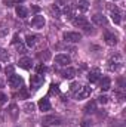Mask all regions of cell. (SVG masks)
Wrapping results in <instances>:
<instances>
[{"label":"cell","mask_w":126,"mask_h":127,"mask_svg":"<svg viewBox=\"0 0 126 127\" xmlns=\"http://www.w3.org/2000/svg\"><path fill=\"white\" fill-rule=\"evenodd\" d=\"M6 99H7V97H6V95L0 93V103H4V102H6Z\"/></svg>","instance_id":"e575fe53"},{"label":"cell","mask_w":126,"mask_h":127,"mask_svg":"<svg viewBox=\"0 0 126 127\" xmlns=\"http://www.w3.org/2000/svg\"><path fill=\"white\" fill-rule=\"evenodd\" d=\"M21 90H19V96L21 97H24V99H27L28 97V92H27V89L25 87H19Z\"/></svg>","instance_id":"83f0119b"},{"label":"cell","mask_w":126,"mask_h":127,"mask_svg":"<svg viewBox=\"0 0 126 127\" xmlns=\"http://www.w3.org/2000/svg\"><path fill=\"white\" fill-rule=\"evenodd\" d=\"M73 24L76 25V27H79V28H83L85 31H91V25H89V22H88V19L85 18V16H74L73 18Z\"/></svg>","instance_id":"3957f363"},{"label":"cell","mask_w":126,"mask_h":127,"mask_svg":"<svg viewBox=\"0 0 126 127\" xmlns=\"http://www.w3.org/2000/svg\"><path fill=\"white\" fill-rule=\"evenodd\" d=\"M64 13L68 16V18H74L76 15H74V7L71 6V4H65V7H64Z\"/></svg>","instance_id":"cb8c5ba5"},{"label":"cell","mask_w":126,"mask_h":127,"mask_svg":"<svg viewBox=\"0 0 126 127\" xmlns=\"http://www.w3.org/2000/svg\"><path fill=\"white\" fill-rule=\"evenodd\" d=\"M76 7L82 12H86L89 9V1L88 0H76Z\"/></svg>","instance_id":"ffe728a7"},{"label":"cell","mask_w":126,"mask_h":127,"mask_svg":"<svg viewBox=\"0 0 126 127\" xmlns=\"http://www.w3.org/2000/svg\"><path fill=\"white\" fill-rule=\"evenodd\" d=\"M61 75H63L64 78H67V80H71V78H74V75H76V69L71 68V66H67L65 69L61 71Z\"/></svg>","instance_id":"4fadbf2b"},{"label":"cell","mask_w":126,"mask_h":127,"mask_svg":"<svg viewBox=\"0 0 126 127\" xmlns=\"http://www.w3.org/2000/svg\"><path fill=\"white\" fill-rule=\"evenodd\" d=\"M3 86H4V81H3V80H0V87H3Z\"/></svg>","instance_id":"8d00e7d4"},{"label":"cell","mask_w":126,"mask_h":127,"mask_svg":"<svg viewBox=\"0 0 126 127\" xmlns=\"http://www.w3.org/2000/svg\"><path fill=\"white\" fill-rule=\"evenodd\" d=\"M7 84L13 89H18V87H22V78L16 74H10L9 78H7Z\"/></svg>","instance_id":"52a82bcc"},{"label":"cell","mask_w":126,"mask_h":127,"mask_svg":"<svg viewBox=\"0 0 126 127\" xmlns=\"http://www.w3.org/2000/svg\"><path fill=\"white\" fill-rule=\"evenodd\" d=\"M122 66H123V56H122L120 53H116L114 56L110 58V61H108V68H110V71H119Z\"/></svg>","instance_id":"6da1fadb"},{"label":"cell","mask_w":126,"mask_h":127,"mask_svg":"<svg viewBox=\"0 0 126 127\" xmlns=\"http://www.w3.org/2000/svg\"><path fill=\"white\" fill-rule=\"evenodd\" d=\"M98 100H99L101 103H107V100H108V97H107V96H99V97H98Z\"/></svg>","instance_id":"836d02e7"},{"label":"cell","mask_w":126,"mask_h":127,"mask_svg":"<svg viewBox=\"0 0 126 127\" xmlns=\"http://www.w3.org/2000/svg\"><path fill=\"white\" fill-rule=\"evenodd\" d=\"M108 10H110L111 21H113L114 24H120V21H122V13H120L119 7H116V6H110V7H108Z\"/></svg>","instance_id":"ba28073f"},{"label":"cell","mask_w":126,"mask_h":127,"mask_svg":"<svg viewBox=\"0 0 126 127\" xmlns=\"http://www.w3.org/2000/svg\"><path fill=\"white\" fill-rule=\"evenodd\" d=\"M92 22H94L95 25H105L107 24V19H105V16H102L101 13H96L92 16Z\"/></svg>","instance_id":"ac0fdd59"},{"label":"cell","mask_w":126,"mask_h":127,"mask_svg":"<svg viewBox=\"0 0 126 127\" xmlns=\"http://www.w3.org/2000/svg\"><path fill=\"white\" fill-rule=\"evenodd\" d=\"M45 22H46V21H45V18H43L42 15H36L31 21V25L34 28H39V30H40V28L45 27Z\"/></svg>","instance_id":"9c48e42d"},{"label":"cell","mask_w":126,"mask_h":127,"mask_svg":"<svg viewBox=\"0 0 126 127\" xmlns=\"http://www.w3.org/2000/svg\"><path fill=\"white\" fill-rule=\"evenodd\" d=\"M24 111H25V112H28V114L33 112V111H34V105H33L31 102H27V103L24 105Z\"/></svg>","instance_id":"484cf974"},{"label":"cell","mask_w":126,"mask_h":127,"mask_svg":"<svg viewBox=\"0 0 126 127\" xmlns=\"http://www.w3.org/2000/svg\"><path fill=\"white\" fill-rule=\"evenodd\" d=\"M37 40H39V37H37L36 34H27V37H25V44H27L28 47H34V46L37 44Z\"/></svg>","instance_id":"9a60e30c"},{"label":"cell","mask_w":126,"mask_h":127,"mask_svg":"<svg viewBox=\"0 0 126 127\" xmlns=\"http://www.w3.org/2000/svg\"><path fill=\"white\" fill-rule=\"evenodd\" d=\"M104 40H105V43H107L108 46L117 44V37H116L114 34H111V32H105V34H104Z\"/></svg>","instance_id":"5bb4252c"},{"label":"cell","mask_w":126,"mask_h":127,"mask_svg":"<svg viewBox=\"0 0 126 127\" xmlns=\"http://www.w3.org/2000/svg\"><path fill=\"white\" fill-rule=\"evenodd\" d=\"M64 40L68 41V43H77V41L82 40V34L80 32H76V31L64 32Z\"/></svg>","instance_id":"8992f818"},{"label":"cell","mask_w":126,"mask_h":127,"mask_svg":"<svg viewBox=\"0 0 126 127\" xmlns=\"http://www.w3.org/2000/svg\"><path fill=\"white\" fill-rule=\"evenodd\" d=\"M55 62L58 64V65H61V66H67L68 64L71 62V59L67 55H57L55 56Z\"/></svg>","instance_id":"8fae6325"},{"label":"cell","mask_w":126,"mask_h":127,"mask_svg":"<svg viewBox=\"0 0 126 127\" xmlns=\"http://www.w3.org/2000/svg\"><path fill=\"white\" fill-rule=\"evenodd\" d=\"M6 74H13V68L12 66H7L6 68Z\"/></svg>","instance_id":"d590c367"},{"label":"cell","mask_w":126,"mask_h":127,"mask_svg":"<svg viewBox=\"0 0 126 127\" xmlns=\"http://www.w3.org/2000/svg\"><path fill=\"white\" fill-rule=\"evenodd\" d=\"M12 44L16 47V50H18L19 53H25V46H24V43L21 41V38L18 37V34L13 37V40H12Z\"/></svg>","instance_id":"30bf717a"},{"label":"cell","mask_w":126,"mask_h":127,"mask_svg":"<svg viewBox=\"0 0 126 127\" xmlns=\"http://www.w3.org/2000/svg\"><path fill=\"white\" fill-rule=\"evenodd\" d=\"M51 10H52V13L55 15V18H60V16H61V10H60V7H58L57 4H54V6L51 7Z\"/></svg>","instance_id":"d4e9b609"},{"label":"cell","mask_w":126,"mask_h":127,"mask_svg":"<svg viewBox=\"0 0 126 127\" xmlns=\"http://www.w3.org/2000/svg\"><path fill=\"white\" fill-rule=\"evenodd\" d=\"M101 78V71L98 69V68H95V69H92L89 74H88V80L91 81V83H96L98 80Z\"/></svg>","instance_id":"7c38bea8"},{"label":"cell","mask_w":126,"mask_h":127,"mask_svg":"<svg viewBox=\"0 0 126 127\" xmlns=\"http://www.w3.org/2000/svg\"><path fill=\"white\" fill-rule=\"evenodd\" d=\"M80 126H82V127H92V121H91V120H88V118H85V120L80 123Z\"/></svg>","instance_id":"f1b7e54d"},{"label":"cell","mask_w":126,"mask_h":127,"mask_svg":"<svg viewBox=\"0 0 126 127\" xmlns=\"http://www.w3.org/2000/svg\"><path fill=\"white\" fill-rule=\"evenodd\" d=\"M91 93H92V89L89 87V86H80L73 95H74V97L77 99V100H82V99H86V97H89L91 96Z\"/></svg>","instance_id":"7a4b0ae2"},{"label":"cell","mask_w":126,"mask_h":127,"mask_svg":"<svg viewBox=\"0 0 126 127\" xmlns=\"http://www.w3.org/2000/svg\"><path fill=\"white\" fill-rule=\"evenodd\" d=\"M13 1H15V3H22L24 0H13Z\"/></svg>","instance_id":"74e56055"},{"label":"cell","mask_w":126,"mask_h":127,"mask_svg":"<svg viewBox=\"0 0 126 127\" xmlns=\"http://www.w3.org/2000/svg\"><path fill=\"white\" fill-rule=\"evenodd\" d=\"M79 87H80V84H79V83H73V84L70 86V90H71V92L74 93V92H76V90H77Z\"/></svg>","instance_id":"4dcf8cb0"},{"label":"cell","mask_w":126,"mask_h":127,"mask_svg":"<svg viewBox=\"0 0 126 127\" xmlns=\"http://www.w3.org/2000/svg\"><path fill=\"white\" fill-rule=\"evenodd\" d=\"M60 89H58V84H52L51 86V93H58Z\"/></svg>","instance_id":"1f68e13d"},{"label":"cell","mask_w":126,"mask_h":127,"mask_svg":"<svg viewBox=\"0 0 126 127\" xmlns=\"http://www.w3.org/2000/svg\"><path fill=\"white\" fill-rule=\"evenodd\" d=\"M60 123H61V120H60L58 117H55V115H46V117L42 118V126L43 127L57 126V124H60Z\"/></svg>","instance_id":"277c9868"},{"label":"cell","mask_w":126,"mask_h":127,"mask_svg":"<svg viewBox=\"0 0 126 127\" xmlns=\"http://www.w3.org/2000/svg\"><path fill=\"white\" fill-rule=\"evenodd\" d=\"M110 86H111V80L108 78V77H104L102 80H101V90H108L110 89Z\"/></svg>","instance_id":"7402d4cb"},{"label":"cell","mask_w":126,"mask_h":127,"mask_svg":"<svg viewBox=\"0 0 126 127\" xmlns=\"http://www.w3.org/2000/svg\"><path fill=\"white\" fill-rule=\"evenodd\" d=\"M18 65H19L22 69H30V68L33 66V62H31V59H30V58L24 56V58H21V59H19Z\"/></svg>","instance_id":"2e32d148"},{"label":"cell","mask_w":126,"mask_h":127,"mask_svg":"<svg viewBox=\"0 0 126 127\" xmlns=\"http://www.w3.org/2000/svg\"><path fill=\"white\" fill-rule=\"evenodd\" d=\"M15 12H16V15H18L21 19H24V18H27V16H28V10H27L22 4H18V6L15 7Z\"/></svg>","instance_id":"e0dca14e"},{"label":"cell","mask_w":126,"mask_h":127,"mask_svg":"<svg viewBox=\"0 0 126 127\" xmlns=\"http://www.w3.org/2000/svg\"><path fill=\"white\" fill-rule=\"evenodd\" d=\"M46 71H48L46 65H43V64H42V65H39V66H37V72H39V74H43V72H46Z\"/></svg>","instance_id":"f546056e"},{"label":"cell","mask_w":126,"mask_h":127,"mask_svg":"<svg viewBox=\"0 0 126 127\" xmlns=\"http://www.w3.org/2000/svg\"><path fill=\"white\" fill-rule=\"evenodd\" d=\"M7 112H9V115H10L12 118H16V117H18V112H19V109H18V106H16L15 103H12V105L9 106Z\"/></svg>","instance_id":"603a6c76"},{"label":"cell","mask_w":126,"mask_h":127,"mask_svg":"<svg viewBox=\"0 0 126 127\" xmlns=\"http://www.w3.org/2000/svg\"><path fill=\"white\" fill-rule=\"evenodd\" d=\"M43 83H45V78L40 74H36V75H31L30 77V86H31V89H34V90H37L39 87H42Z\"/></svg>","instance_id":"5b68a950"},{"label":"cell","mask_w":126,"mask_h":127,"mask_svg":"<svg viewBox=\"0 0 126 127\" xmlns=\"http://www.w3.org/2000/svg\"><path fill=\"white\" fill-rule=\"evenodd\" d=\"M4 34H7V28L6 27H0V37H3Z\"/></svg>","instance_id":"d6a6232c"},{"label":"cell","mask_w":126,"mask_h":127,"mask_svg":"<svg viewBox=\"0 0 126 127\" xmlns=\"http://www.w3.org/2000/svg\"><path fill=\"white\" fill-rule=\"evenodd\" d=\"M39 108H40V111H49V109H51V102H49V99H48V97L40 99V100H39Z\"/></svg>","instance_id":"d6986e66"},{"label":"cell","mask_w":126,"mask_h":127,"mask_svg":"<svg viewBox=\"0 0 126 127\" xmlns=\"http://www.w3.org/2000/svg\"><path fill=\"white\" fill-rule=\"evenodd\" d=\"M39 58H40V59H43V61H48V59L51 58L49 50H45V53H40V55H39Z\"/></svg>","instance_id":"4316f807"},{"label":"cell","mask_w":126,"mask_h":127,"mask_svg":"<svg viewBox=\"0 0 126 127\" xmlns=\"http://www.w3.org/2000/svg\"><path fill=\"white\" fill-rule=\"evenodd\" d=\"M85 112H86V114H94V112H96V102L91 100L89 103H86V106H85Z\"/></svg>","instance_id":"44dd1931"},{"label":"cell","mask_w":126,"mask_h":127,"mask_svg":"<svg viewBox=\"0 0 126 127\" xmlns=\"http://www.w3.org/2000/svg\"><path fill=\"white\" fill-rule=\"evenodd\" d=\"M0 50H1V49H0Z\"/></svg>","instance_id":"f35d334b"}]
</instances>
